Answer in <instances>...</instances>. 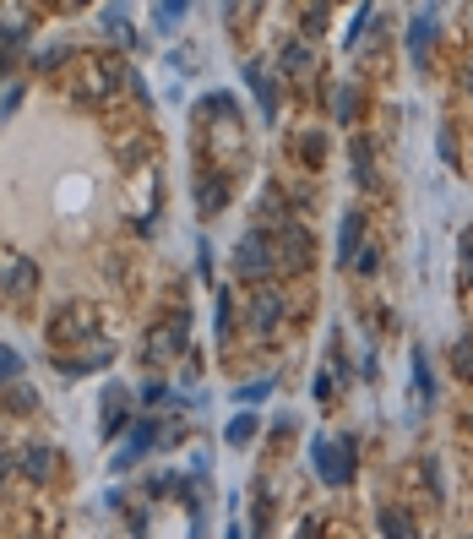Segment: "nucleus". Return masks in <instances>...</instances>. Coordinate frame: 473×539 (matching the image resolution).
<instances>
[{
  "instance_id": "obj_1",
  "label": "nucleus",
  "mask_w": 473,
  "mask_h": 539,
  "mask_svg": "<svg viewBox=\"0 0 473 539\" xmlns=\"http://www.w3.org/2000/svg\"><path fill=\"white\" fill-rule=\"evenodd\" d=\"M234 273L245 284H261V278H273L278 273V251H273V235L266 229H250L240 245H234Z\"/></svg>"
},
{
  "instance_id": "obj_2",
  "label": "nucleus",
  "mask_w": 473,
  "mask_h": 539,
  "mask_svg": "<svg viewBox=\"0 0 473 539\" xmlns=\"http://www.w3.org/2000/svg\"><path fill=\"white\" fill-rule=\"evenodd\" d=\"M310 463H316L321 485H349V480H354V441H349V436H343V441L316 436V441H310Z\"/></svg>"
},
{
  "instance_id": "obj_3",
  "label": "nucleus",
  "mask_w": 473,
  "mask_h": 539,
  "mask_svg": "<svg viewBox=\"0 0 473 539\" xmlns=\"http://www.w3.org/2000/svg\"><path fill=\"white\" fill-rule=\"evenodd\" d=\"M273 251H278V267L283 273H305V267L316 261V240H310V229H300V224H278V235H273Z\"/></svg>"
},
{
  "instance_id": "obj_4",
  "label": "nucleus",
  "mask_w": 473,
  "mask_h": 539,
  "mask_svg": "<svg viewBox=\"0 0 473 539\" xmlns=\"http://www.w3.org/2000/svg\"><path fill=\"white\" fill-rule=\"evenodd\" d=\"M245 311H250V327L266 338V332H273V327L289 316V295H283V289H273V284L261 278V284H256V295L245 300Z\"/></svg>"
},
{
  "instance_id": "obj_5",
  "label": "nucleus",
  "mask_w": 473,
  "mask_h": 539,
  "mask_svg": "<svg viewBox=\"0 0 473 539\" xmlns=\"http://www.w3.org/2000/svg\"><path fill=\"white\" fill-rule=\"evenodd\" d=\"M88 327H93V316L82 311V300H65L55 311V321H49V344H72L77 332H88Z\"/></svg>"
},
{
  "instance_id": "obj_6",
  "label": "nucleus",
  "mask_w": 473,
  "mask_h": 539,
  "mask_svg": "<svg viewBox=\"0 0 473 539\" xmlns=\"http://www.w3.org/2000/svg\"><path fill=\"white\" fill-rule=\"evenodd\" d=\"M185 349V316L174 321V327H158L153 338H148V365H164V360H174Z\"/></svg>"
},
{
  "instance_id": "obj_7",
  "label": "nucleus",
  "mask_w": 473,
  "mask_h": 539,
  "mask_svg": "<svg viewBox=\"0 0 473 539\" xmlns=\"http://www.w3.org/2000/svg\"><path fill=\"white\" fill-rule=\"evenodd\" d=\"M359 240H365V213H359V208H349V213H343V229H337V261H343V267H354Z\"/></svg>"
},
{
  "instance_id": "obj_8",
  "label": "nucleus",
  "mask_w": 473,
  "mask_h": 539,
  "mask_svg": "<svg viewBox=\"0 0 473 539\" xmlns=\"http://www.w3.org/2000/svg\"><path fill=\"white\" fill-rule=\"evenodd\" d=\"M77 98H82V104H109V98H114V82H109L104 65H82V77H77Z\"/></svg>"
},
{
  "instance_id": "obj_9",
  "label": "nucleus",
  "mask_w": 473,
  "mask_h": 539,
  "mask_svg": "<svg viewBox=\"0 0 473 539\" xmlns=\"http://www.w3.org/2000/svg\"><path fill=\"white\" fill-rule=\"evenodd\" d=\"M6 289H12V300H28V295L38 289V267H33V256H17V261H12Z\"/></svg>"
},
{
  "instance_id": "obj_10",
  "label": "nucleus",
  "mask_w": 473,
  "mask_h": 539,
  "mask_svg": "<svg viewBox=\"0 0 473 539\" xmlns=\"http://www.w3.org/2000/svg\"><path fill=\"white\" fill-rule=\"evenodd\" d=\"M17 468H22V480H33V485H44V480H49V468H55V452H49V447H22V458H17Z\"/></svg>"
},
{
  "instance_id": "obj_11",
  "label": "nucleus",
  "mask_w": 473,
  "mask_h": 539,
  "mask_svg": "<svg viewBox=\"0 0 473 539\" xmlns=\"http://www.w3.org/2000/svg\"><path fill=\"white\" fill-rule=\"evenodd\" d=\"M354 180H359V191H376V142L370 137H354Z\"/></svg>"
},
{
  "instance_id": "obj_12",
  "label": "nucleus",
  "mask_w": 473,
  "mask_h": 539,
  "mask_svg": "<svg viewBox=\"0 0 473 539\" xmlns=\"http://www.w3.org/2000/svg\"><path fill=\"white\" fill-rule=\"evenodd\" d=\"M104 365H109V344H98L88 355H65L60 360V376H88V371H104Z\"/></svg>"
},
{
  "instance_id": "obj_13",
  "label": "nucleus",
  "mask_w": 473,
  "mask_h": 539,
  "mask_svg": "<svg viewBox=\"0 0 473 539\" xmlns=\"http://www.w3.org/2000/svg\"><path fill=\"white\" fill-rule=\"evenodd\" d=\"M430 403H435V381L425 371V349H414V415H425Z\"/></svg>"
},
{
  "instance_id": "obj_14",
  "label": "nucleus",
  "mask_w": 473,
  "mask_h": 539,
  "mask_svg": "<svg viewBox=\"0 0 473 539\" xmlns=\"http://www.w3.org/2000/svg\"><path fill=\"white\" fill-rule=\"evenodd\" d=\"M430 38H435V22H430V17H419V22L409 28V55H414V65H419V72L430 65Z\"/></svg>"
},
{
  "instance_id": "obj_15",
  "label": "nucleus",
  "mask_w": 473,
  "mask_h": 539,
  "mask_svg": "<svg viewBox=\"0 0 473 539\" xmlns=\"http://www.w3.org/2000/svg\"><path fill=\"white\" fill-rule=\"evenodd\" d=\"M131 409L125 387H104V436H120V415Z\"/></svg>"
},
{
  "instance_id": "obj_16",
  "label": "nucleus",
  "mask_w": 473,
  "mask_h": 539,
  "mask_svg": "<svg viewBox=\"0 0 473 539\" xmlns=\"http://www.w3.org/2000/svg\"><path fill=\"white\" fill-rule=\"evenodd\" d=\"M245 82H250V93H256L261 115L273 120V115H278V98H273V82H266V72H261V65H245Z\"/></svg>"
},
{
  "instance_id": "obj_17",
  "label": "nucleus",
  "mask_w": 473,
  "mask_h": 539,
  "mask_svg": "<svg viewBox=\"0 0 473 539\" xmlns=\"http://www.w3.org/2000/svg\"><path fill=\"white\" fill-rule=\"evenodd\" d=\"M283 72L294 77V72H316V49H310V38H294L289 49H283Z\"/></svg>"
},
{
  "instance_id": "obj_18",
  "label": "nucleus",
  "mask_w": 473,
  "mask_h": 539,
  "mask_svg": "<svg viewBox=\"0 0 473 539\" xmlns=\"http://www.w3.org/2000/svg\"><path fill=\"white\" fill-rule=\"evenodd\" d=\"M196 201H201V213H218L229 201V185L224 180H196Z\"/></svg>"
},
{
  "instance_id": "obj_19",
  "label": "nucleus",
  "mask_w": 473,
  "mask_h": 539,
  "mask_svg": "<svg viewBox=\"0 0 473 539\" xmlns=\"http://www.w3.org/2000/svg\"><path fill=\"white\" fill-rule=\"evenodd\" d=\"M381 534H397V539H409V534H414V518L402 512V507H386V512H381Z\"/></svg>"
},
{
  "instance_id": "obj_20",
  "label": "nucleus",
  "mask_w": 473,
  "mask_h": 539,
  "mask_svg": "<svg viewBox=\"0 0 473 539\" xmlns=\"http://www.w3.org/2000/svg\"><path fill=\"white\" fill-rule=\"evenodd\" d=\"M224 436H229V447H250V436H256V420H250V415H234Z\"/></svg>"
},
{
  "instance_id": "obj_21",
  "label": "nucleus",
  "mask_w": 473,
  "mask_h": 539,
  "mask_svg": "<svg viewBox=\"0 0 473 539\" xmlns=\"http://www.w3.org/2000/svg\"><path fill=\"white\" fill-rule=\"evenodd\" d=\"M22 376V355L17 349H6V344H0V387H12Z\"/></svg>"
},
{
  "instance_id": "obj_22",
  "label": "nucleus",
  "mask_w": 473,
  "mask_h": 539,
  "mask_svg": "<svg viewBox=\"0 0 473 539\" xmlns=\"http://www.w3.org/2000/svg\"><path fill=\"white\" fill-rule=\"evenodd\" d=\"M354 273H381V245H359V256H354Z\"/></svg>"
},
{
  "instance_id": "obj_23",
  "label": "nucleus",
  "mask_w": 473,
  "mask_h": 539,
  "mask_svg": "<svg viewBox=\"0 0 473 539\" xmlns=\"http://www.w3.org/2000/svg\"><path fill=\"white\" fill-rule=\"evenodd\" d=\"M229 332H234V300L218 295V344H229Z\"/></svg>"
},
{
  "instance_id": "obj_24",
  "label": "nucleus",
  "mask_w": 473,
  "mask_h": 539,
  "mask_svg": "<svg viewBox=\"0 0 473 539\" xmlns=\"http://www.w3.org/2000/svg\"><path fill=\"white\" fill-rule=\"evenodd\" d=\"M457 376H462V381H473V332L457 344Z\"/></svg>"
},
{
  "instance_id": "obj_25",
  "label": "nucleus",
  "mask_w": 473,
  "mask_h": 539,
  "mask_svg": "<svg viewBox=\"0 0 473 539\" xmlns=\"http://www.w3.org/2000/svg\"><path fill=\"white\" fill-rule=\"evenodd\" d=\"M185 6H190V0H158V22H164V28H174V22L185 17Z\"/></svg>"
},
{
  "instance_id": "obj_26",
  "label": "nucleus",
  "mask_w": 473,
  "mask_h": 539,
  "mask_svg": "<svg viewBox=\"0 0 473 539\" xmlns=\"http://www.w3.org/2000/svg\"><path fill=\"white\" fill-rule=\"evenodd\" d=\"M266 392H273V381H266V376H261V381H245V387H240V403H261Z\"/></svg>"
},
{
  "instance_id": "obj_27",
  "label": "nucleus",
  "mask_w": 473,
  "mask_h": 539,
  "mask_svg": "<svg viewBox=\"0 0 473 539\" xmlns=\"http://www.w3.org/2000/svg\"><path fill=\"white\" fill-rule=\"evenodd\" d=\"M300 153H305V164H321V158H326V142H321V137H305Z\"/></svg>"
},
{
  "instance_id": "obj_28",
  "label": "nucleus",
  "mask_w": 473,
  "mask_h": 539,
  "mask_svg": "<svg viewBox=\"0 0 473 539\" xmlns=\"http://www.w3.org/2000/svg\"><path fill=\"white\" fill-rule=\"evenodd\" d=\"M462 284H473V229L462 235Z\"/></svg>"
},
{
  "instance_id": "obj_29",
  "label": "nucleus",
  "mask_w": 473,
  "mask_h": 539,
  "mask_svg": "<svg viewBox=\"0 0 473 539\" xmlns=\"http://www.w3.org/2000/svg\"><path fill=\"white\" fill-rule=\"evenodd\" d=\"M354 109H359V98H354V88H343V98H337V120H354Z\"/></svg>"
},
{
  "instance_id": "obj_30",
  "label": "nucleus",
  "mask_w": 473,
  "mask_h": 539,
  "mask_svg": "<svg viewBox=\"0 0 473 539\" xmlns=\"http://www.w3.org/2000/svg\"><path fill=\"white\" fill-rule=\"evenodd\" d=\"M12 468H17V458H12L6 447H0V485H6V480H12Z\"/></svg>"
},
{
  "instance_id": "obj_31",
  "label": "nucleus",
  "mask_w": 473,
  "mask_h": 539,
  "mask_svg": "<svg viewBox=\"0 0 473 539\" xmlns=\"http://www.w3.org/2000/svg\"><path fill=\"white\" fill-rule=\"evenodd\" d=\"M441 158H446V164H457V142H452V131H441Z\"/></svg>"
},
{
  "instance_id": "obj_32",
  "label": "nucleus",
  "mask_w": 473,
  "mask_h": 539,
  "mask_svg": "<svg viewBox=\"0 0 473 539\" xmlns=\"http://www.w3.org/2000/svg\"><path fill=\"white\" fill-rule=\"evenodd\" d=\"M462 88H468V93H473V55H468V60H462Z\"/></svg>"
},
{
  "instance_id": "obj_33",
  "label": "nucleus",
  "mask_w": 473,
  "mask_h": 539,
  "mask_svg": "<svg viewBox=\"0 0 473 539\" xmlns=\"http://www.w3.org/2000/svg\"><path fill=\"white\" fill-rule=\"evenodd\" d=\"M468 431H473V409H468Z\"/></svg>"
}]
</instances>
